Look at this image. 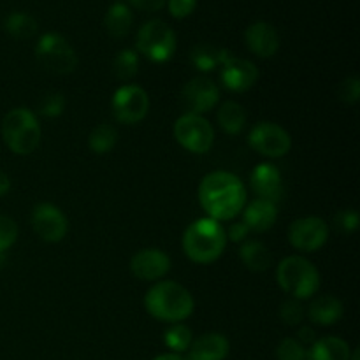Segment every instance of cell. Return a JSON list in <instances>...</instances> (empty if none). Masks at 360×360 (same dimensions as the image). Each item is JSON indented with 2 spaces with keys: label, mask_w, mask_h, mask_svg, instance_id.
I'll use <instances>...</instances> for the list:
<instances>
[{
  "label": "cell",
  "mask_w": 360,
  "mask_h": 360,
  "mask_svg": "<svg viewBox=\"0 0 360 360\" xmlns=\"http://www.w3.org/2000/svg\"><path fill=\"white\" fill-rule=\"evenodd\" d=\"M199 202L207 218L217 221L232 220L246 206V188L232 172H210L199 185Z\"/></svg>",
  "instance_id": "obj_1"
},
{
  "label": "cell",
  "mask_w": 360,
  "mask_h": 360,
  "mask_svg": "<svg viewBox=\"0 0 360 360\" xmlns=\"http://www.w3.org/2000/svg\"><path fill=\"white\" fill-rule=\"evenodd\" d=\"M192 294L176 281H158L144 297V308L153 319L169 323H179L193 313Z\"/></svg>",
  "instance_id": "obj_2"
},
{
  "label": "cell",
  "mask_w": 360,
  "mask_h": 360,
  "mask_svg": "<svg viewBox=\"0 0 360 360\" xmlns=\"http://www.w3.org/2000/svg\"><path fill=\"white\" fill-rule=\"evenodd\" d=\"M225 245V229L213 218H199L190 224L183 234V252L197 264H211L220 259Z\"/></svg>",
  "instance_id": "obj_3"
},
{
  "label": "cell",
  "mask_w": 360,
  "mask_h": 360,
  "mask_svg": "<svg viewBox=\"0 0 360 360\" xmlns=\"http://www.w3.org/2000/svg\"><path fill=\"white\" fill-rule=\"evenodd\" d=\"M276 280L281 290L297 301L311 297L320 287V274L316 267L299 255L287 257L278 264Z\"/></svg>",
  "instance_id": "obj_4"
},
{
  "label": "cell",
  "mask_w": 360,
  "mask_h": 360,
  "mask_svg": "<svg viewBox=\"0 0 360 360\" xmlns=\"http://www.w3.org/2000/svg\"><path fill=\"white\" fill-rule=\"evenodd\" d=\"M2 137L13 153L30 155L41 143V127L30 109H11L4 116Z\"/></svg>",
  "instance_id": "obj_5"
},
{
  "label": "cell",
  "mask_w": 360,
  "mask_h": 360,
  "mask_svg": "<svg viewBox=\"0 0 360 360\" xmlns=\"http://www.w3.org/2000/svg\"><path fill=\"white\" fill-rule=\"evenodd\" d=\"M137 49L141 55L155 63H164L176 51V35L172 28L162 20H151L139 28Z\"/></svg>",
  "instance_id": "obj_6"
},
{
  "label": "cell",
  "mask_w": 360,
  "mask_h": 360,
  "mask_svg": "<svg viewBox=\"0 0 360 360\" xmlns=\"http://www.w3.org/2000/svg\"><path fill=\"white\" fill-rule=\"evenodd\" d=\"M37 62L53 74H70L77 65V56L72 46L58 34H44L35 48Z\"/></svg>",
  "instance_id": "obj_7"
},
{
  "label": "cell",
  "mask_w": 360,
  "mask_h": 360,
  "mask_svg": "<svg viewBox=\"0 0 360 360\" xmlns=\"http://www.w3.org/2000/svg\"><path fill=\"white\" fill-rule=\"evenodd\" d=\"M174 139L181 144L185 150L192 153L202 155L211 150L214 143V130L211 123L200 115H190L185 112L174 122Z\"/></svg>",
  "instance_id": "obj_8"
},
{
  "label": "cell",
  "mask_w": 360,
  "mask_h": 360,
  "mask_svg": "<svg viewBox=\"0 0 360 360\" xmlns=\"http://www.w3.org/2000/svg\"><path fill=\"white\" fill-rule=\"evenodd\" d=\"M111 109L116 122L134 125L146 118L148 111H150V97L141 86L125 84L112 95Z\"/></svg>",
  "instance_id": "obj_9"
},
{
  "label": "cell",
  "mask_w": 360,
  "mask_h": 360,
  "mask_svg": "<svg viewBox=\"0 0 360 360\" xmlns=\"http://www.w3.org/2000/svg\"><path fill=\"white\" fill-rule=\"evenodd\" d=\"M248 144L257 153L269 158H280L290 151L292 137L283 127L271 122L257 123L248 136Z\"/></svg>",
  "instance_id": "obj_10"
},
{
  "label": "cell",
  "mask_w": 360,
  "mask_h": 360,
  "mask_svg": "<svg viewBox=\"0 0 360 360\" xmlns=\"http://www.w3.org/2000/svg\"><path fill=\"white\" fill-rule=\"evenodd\" d=\"M329 239V225L319 217L299 218L288 229V241L299 252H316Z\"/></svg>",
  "instance_id": "obj_11"
},
{
  "label": "cell",
  "mask_w": 360,
  "mask_h": 360,
  "mask_svg": "<svg viewBox=\"0 0 360 360\" xmlns=\"http://www.w3.org/2000/svg\"><path fill=\"white\" fill-rule=\"evenodd\" d=\"M221 83L231 91H246L259 79V69L253 62L231 55L227 49L221 53Z\"/></svg>",
  "instance_id": "obj_12"
},
{
  "label": "cell",
  "mask_w": 360,
  "mask_h": 360,
  "mask_svg": "<svg viewBox=\"0 0 360 360\" xmlns=\"http://www.w3.org/2000/svg\"><path fill=\"white\" fill-rule=\"evenodd\" d=\"M220 101V90L210 77H193L183 86L181 104L190 115H200L211 111Z\"/></svg>",
  "instance_id": "obj_13"
},
{
  "label": "cell",
  "mask_w": 360,
  "mask_h": 360,
  "mask_svg": "<svg viewBox=\"0 0 360 360\" xmlns=\"http://www.w3.org/2000/svg\"><path fill=\"white\" fill-rule=\"evenodd\" d=\"M32 229L46 243H58L69 231L67 217L56 206L42 202L32 211Z\"/></svg>",
  "instance_id": "obj_14"
},
{
  "label": "cell",
  "mask_w": 360,
  "mask_h": 360,
  "mask_svg": "<svg viewBox=\"0 0 360 360\" xmlns=\"http://www.w3.org/2000/svg\"><path fill=\"white\" fill-rule=\"evenodd\" d=\"M171 269V259L158 248L139 250L130 260V271L137 280L157 281Z\"/></svg>",
  "instance_id": "obj_15"
},
{
  "label": "cell",
  "mask_w": 360,
  "mask_h": 360,
  "mask_svg": "<svg viewBox=\"0 0 360 360\" xmlns=\"http://www.w3.org/2000/svg\"><path fill=\"white\" fill-rule=\"evenodd\" d=\"M250 186L257 199L267 200V202H280L283 197V179L281 172L273 164H259L250 176Z\"/></svg>",
  "instance_id": "obj_16"
},
{
  "label": "cell",
  "mask_w": 360,
  "mask_h": 360,
  "mask_svg": "<svg viewBox=\"0 0 360 360\" xmlns=\"http://www.w3.org/2000/svg\"><path fill=\"white\" fill-rule=\"evenodd\" d=\"M245 42L250 51L259 58H271L273 55H276L278 48H280V35L273 25L266 23V21H257L246 28Z\"/></svg>",
  "instance_id": "obj_17"
},
{
  "label": "cell",
  "mask_w": 360,
  "mask_h": 360,
  "mask_svg": "<svg viewBox=\"0 0 360 360\" xmlns=\"http://www.w3.org/2000/svg\"><path fill=\"white\" fill-rule=\"evenodd\" d=\"M186 352V360H225L229 355V341L224 334L210 333L192 341Z\"/></svg>",
  "instance_id": "obj_18"
},
{
  "label": "cell",
  "mask_w": 360,
  "mask_h": 360,
  "mask_svg": "<svg viewBox=\"0 0 360 360\" xmlns=\"http://www.w3.org/2000/svg\"><path fill=\"white\" fill-rule=\"evenodd\" d=\"M243 224L252 232H266L274 225L278 218L276 204L255 199L243 207Z\"/></svg>",
  "instance_id": "obj_19"
},
{
  "label": "cell",
  "mask_w": 360,
  "mask_h": 360,
  "mask_svg": "<svg viewBox=\"0 0 360 360\" xmlns=\"http://www.w3.org/2000/svg\"><path fill=\"white\" fill-rule=\"evenodd\" d=\"M308 316L316 326H334L343 316V304L333 295H322L311 302Z\"/></svg>",
  "instance_id": "obj_20"
},
{
  "label": "cell",
  "mask_w": 360,
  "mask_h": 360,
  "mask_svg": "<svg viewBox=\"0 0 360 360\" xmlns=\"http://www.w3.org/2000/svg\"><path fill=\"white\" fill-rule=\"evenodd\" d=\"M309 360H350V345L336 336L316 340L308 350Z\"/></svg>",
  "instance_id": "obj_21"
},
{
  "label": "cell",
  "mask_w": 360,
  "mask_h": 360,
  "mask_svg": "<svg viewBox=\"0 0 360 360\" xmlns=\"http://www.w3.org/2000/svg\"><path fill=\"white\" fill-rule=\"evenodd\" d=\"M239 257H241L243 264L250 271H255V273L267 271L271 267V264H273V257H271L269 248L259 241L245 243L241 246V250H239Z\"/></svg>",
  "instance_id": "obj_22"
},
{
  "label": "cell",
  "mask_w": 360,
  "mask_h": 360,
  "mask_svg": "<svg viewBox=\"0 0 360 360\" xmlns=\"http://www.w3.org/2000/svg\"><path fill=\"white\" fill-rule=\"evenodd\" d=\"M218 123H220L221 129L225 130L231 136L243 132L246 125V111L241 104L234 101H227L220 105L217 115Z\"/></svg>",
  "instance_id": "obj_23"
},
{
  "label": "cell",
  "mask_w": 360,
  "mask_h": 360,
  "mask_svg": "<svg viewBox=\"0 0 360 360\" xmlns=\"http://www.w3.org/2000/svg\"><path fill=\"white\" fill-rule=\"evenodd\" d=\"M105 30L112 35V37H125L132 27V11L125 6V4L118 2L115 6L109 7L104 18Z\"/></svg>",
  "instance_id": "obj_24"
},
{
  "label": "cell",
  "mask_w": 360,
  "mask_h": 360,
  "mask_svg": "<svg viewBox=\"0 0 360 360\" xmlns=\"http://www.w3.org/2000/svg\"><path fill=\"white\" fill-rule=\"evenodd\" d=\"M221 53L224 49L217 48L213 44H207V42H200L190 53V60H192L193 65L197 67L202 72H211V70L217 69L218 65H221Z\"/></svg>",
  "instance_id": "obj_25"
},
{
  "label": "cell",
  "mask_w": 360,
  "mask_h": 360,
  "mask_svg": "<svg viewBox=\"0 0 360 360\" xmlns=\"http://www.w3.org/2000/svg\"><path fill=\"white\" fill-rule=\"evenodd\" d=\"M6 30L14 39H30L37 34L39 25L35 18L27 13H13L6 20Z\"/></svg>",
  "instance_id": "obj_26"
},
{
  "label": "cell",
  "mask_w": 360,
  "mask_h": 360,
  "mask_svg": "<svg viewBox=\"0 0 360 360\" xmlns=\"http://www.w3.org/2000/svg\"><path fill=\"white\" fill-rule=\"evenodd\" d=\"M116 139H118V134H116L115 127L108 125V123H101V125L91 130L90 137H88V146L94 153L104 155L115 148Z\"/></svg>",
  "instance_id": "obj_27"
},
{
  "label": "cell",
  "mask_w": 360,
  "mask_h": 360,
  "mask_svg": "<svg viewBox=\"0 0 360 360\" xmlns=\"http://www.w3.org/2000/svg\"><path fill=\"white\" fill-rule=\"evenodd\" d=\"M165 347L172 350V354H181L186 352L192 345V330L183 323H172L164 334Z\"/></svg>",
  "instance_id": "obj_28"
},
{
  "label": "cell",
  "mask_w": 360,
  "mask_h": 360,
  "mask_svg": "<svg viewBox=\"0 0 360 360\" xmlns=\"http://www.w3.org/2000/svg\"><path fill=\"white\" fill-rule=\"evenodd\" d=\"M112 70H115L118 79H132L137 74V70H139V56L132 49H123V51L116 55L115 62H112Z\"/></svg>",
  "instance_id": "obj_29"
},
{
  "label": "cell",
  "mask_w": 360,
  "mask_h": 360,
  "mask_svg": "<svg viewBox=\"0 0 360 360\" xmlns=\"http://www.w3.org/2000/svg\"><path fill=\"white\" fill-rule=\"evenodd\" d=\"M63 108H65V98L56 91L42 95L41 101L37 102V112L46 118H56V116L62 115Z\"/></svg>",
  "instance_id": "obj_30"
},
{
  "label": "cell",
  "mask_w": 360,
  "mask_h": 360,
  "mask_svg": "<svg viewBox=\"0 0 360 360\" xmlns=\"http://www.w3.org/2000/svg\"><path fill=\"white\" fill-rule=\"evenodd\" d=\"M278 360H309L308 348L294 338H287L276 348Z\"/></svg>",
  "instance_id": "obj_31"
},
{
  "label": "cell",
  "mask_w": 360,
  "mask_h": 360,
  "mask_svg": "<svg viewBox=\"0 0 360 360\" xmlns=\"http://www.w3.org/2000/svg\"><path fill=\"white\" fill-rule=\"evenodd\" d=\"M280 319L287 326H297V323H301L302 319H304V308H302L301 301H297V299H288V301H285L280 308Z\"/></svg>",
  "instance_id": "obj_32"
},
{
  "label": "cell",
  "mask_w": 360,
  "mask_h": 360,
  "mask_svg": "<svg viewBox=\"0 0 360 360\" xmlns=\"http://www.w3.org/2000/svg\"><path fill=\"white\" fill-rule=\"evenodd\" d=\"M18 238V225L13 218L0 214V253L14 245Z\"/></svg>",
  "instance_id": "obj_33"
},
{
  "label": "cell",
  "mask_w": 360,
  "mask_h": 360,
  "mask_svg": "<svg viewBox=\"0 0 360 360\" xmlns=\"http://www.w3.org/2000/svg\"><path fill=\"white\" fill-rule=\"evenodd\" d=\"M334 227L341 232V234H350V232L357 231L359 227V214L354 210H343L334 217Z\"/></svg>",
  "instance_id": "obj_34"
},
{
  "label": "cell",
  "mask_w": 360,
  "mask_h": 360,
  "mask_svg": "<svg viewBox=\"0 0 360 360\" xmlns=\"http://www.w3.org/2000/svg\"><path fill=\"white\" fill-rule=\"evenodd\" d=\"M338 95L347 104H355L360 97V81L359 77H347L338 88Z\"/></svg>",
  "instance_id": "obj_35"
},
{
  "label": "cell",
  "mask_w": 360,
  "mask_h": 360,
  "mask_svg": "<svg viewBox=\"0 0 360 360\" xmlns=\"http://www.w3.org/2000/svg\"><path fill=\"white\" fill-rule=\"evenodd\" d=\"M197 0H169V13L174 18L181 20V18L190 16L195 9Z\"/></svg>",
  "instance_id": "obj_36"
},
{
  "label": "cell",
  "mask_w": 360,
  "mask_h": 360,
  "mask_svg": "<svg viewBox=\"0 0 360 360\" xmlns=\"http://www.w3.org/2000/svg\"><path fill=\"white\" fill-rule=\"evenodd\" d=\"M248 232L250 231L246 229V225L243 224V221H238V224L231 225V229H229V232H225V236H227V239H231V241L239 243L248 236Z\"/></svg>",
  "instance_id": "obj_37"
},
{
  "label": "cell",
  "mask_w": 360,
  "mask_h": 360,
  "mask_svg": "<svg viewBox=\"0 0 360 360\" xmlns=\"http://www.w3.org/2000/svg\"><path fill=\"white\" fill-rule=\"evenodd\" d=\"M130 2L141 11H158L164 7L165 0H130Z\"/></svg>",
  "instance_id": "obj_38"
},
{
  "label": "cell",
  "mask_w": 360,
  "mask_h": 360,
  "mask_svg": "<svg viewBox=\"0 0 360 360\" xmlns=\"http://www.w3.org/2000/svg\"><path fill=\"white\" fill-rule=\"evenodd\" d=\"M316 334H315V330L311 329V327H302L301 330H299V343H302L306 347V345L308 343H315L316 341Z\"/></svg>",
  "instance_id": "obj_39"
},
{
  "label": "cell",
  "mask_w": 360,
  "mask_h": 360,
  "mask_svg": "<svg viewBox=\"0 0 360 360\" xmlns=\"http://www.w3.org/2000/svg\"><path fill=\"white\" fill-rule=\"evenodd\" d=\"M9 188H11L9 176H7L4 171H0V197L6 195V193L9 192Z\"/></svg>",
  "instance_id": "obj_40"
},
{
  "label": "cell",
  "mask_w": 360,
  "mask_h": 360,
  "mask_svg": "<svg viewBox=\"0 0 360 360\" xmlns=\"http://www.w3.org/2000/svg\"><path fill=\"white\" fill-rule=\"evenodd\" d=\"M153 360H186V359L179 354H164V355H158V357H155Z\"/></svg>",
  "instance_id": "obj_41"
},
{
  "label": "cell",
  "mask_w": 360,
  "mask_h": 360,
  "mask_svg": "<svg viewBox=\"0 0 360 360\" xmlns=\"http://www.w3.org/2000/svg\"><path fill=\"white\" fill-rule=\"evenodd\" d=\"M350 360H360V350H359V348L354 352V354L350 355Z\"/></svg>",
  "instance_id": "obj_42"
},
{
  "label": "cell",
  "mask_w": 360,
  "mask_h": 360,
  "mask_svg": "<svg viewBox=\"0 0 360 360\" xmlns=\"http://www.w3.org/2000/svg\"><path fill=\"white\" fill-rule=\"evenodd\" d=\"M118 2H122V0H118Z\"/></svg>",
  "instance_id": "obj_43"
}]
</instances>
